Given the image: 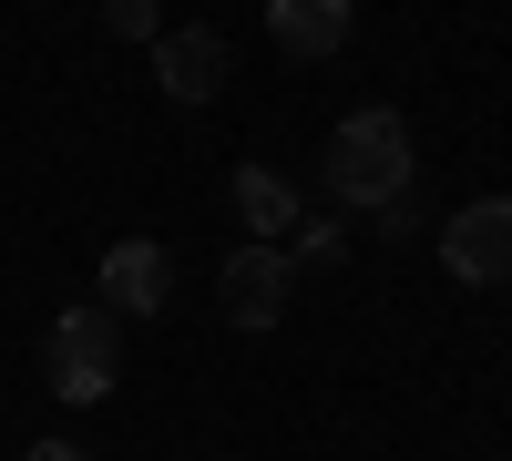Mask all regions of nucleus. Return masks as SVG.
Wrapping results in <instances>:
<instances>
[{
	"instance_id": "obj_1",
	"label": "nucleus",
	"mask_w": 512,
	"mask_h": 461,
	"mask_svg": "<svg viewBox=\"0 0 512 461\" xmlns=\"http://www.w3.org/2000/svg\"><path fill=\"white\" fill-rule=\"evenodd\" d=\"M318 175H328V195L338 205H369V216H390V205L420 185V154H410V123L390 113V103H369V113H349L328 134V154H318Z\"/></svg>"
},
{
	"instance_id": "obj_2",
	"label": "nucleus",
	"mask_w": 512,
	"mask_h": 461,
	"mask_svg": "<svg viewBox=\"0 0 512 461\" xmlns=\"http://www.w3.org/2000/svg\"><path fill=\"white\" fill-rule=\"evenodd\" d=\"M41 380H52L62 400H103L123 380V318L103 308H62L52 339H41Z\"/></svg>"
},
{
	"instance_id": "obj_3",
	"label": "nucleus",
	"mask_w": 512,
	"mask_h": 461,
	"mask_svg": "<svg viewBox=\"0 0 512 461\" xmlns=\"http://www.w3.org/2000/svg\"><path fill=\"white\" fill-rule=\"evenodd\" d=\"M287 287H297L287 246H226V267H216V308H226V328L267 339V328L287 318Z\"/></svg>"
},
{
	"instance_id": "obj_4",
	"label": "nucleus",
	"mask_w": 512,
	"mask_h": 461,
	"mask_svg": "<svg viewBox=\"0 0 512 461\" xmlns=\"http://www.w3.org/2000/svg\"><path fill=\"white\" fill-rule=\"evenodd\" d=\"M441 267H451L461 287H502V277H512V195L461 205V216L441 226Z\"/></svg>"
},
{
	"instance_id": "obj_5",
	"label": "nucleus",
	"mask_w": 512,
	"mask_h": 461,
	"mask_svg": "<svg viewBox=\"0 0 512 461\" xmlns=\"http://www.w3.org/2000/svg\"><path fill=\"white\" fill-rule=\"evenodd\" d=\"M164 298H175V257H164V246L154 236H123V246H103V318H123V328H134V318H154Z\"/></svg>"
},
{
	"instance_id": "obj_6",
	"label": "nucleus",
	"mask_w": 512,
	"mask_h": 461,
	"mask_svg": "<svg viewBox=\"0 0 512 461\" xmlns=\"http://www.w3.org/2000/svg\"><path fill=\"white\" fill-rule=\"evenodd\" d=\"M226 72H236V52H226V31H205V21H185V31L154 41V82H164V103H216Z\"/></svg>"
},
{
	"instance_id": "obj_7",
	"label": "nucleus",
	"mask_w": 512,
	"mask_h": 461,
	"mask_svg": "<svg viewBox=\"0 0 512 461\" xmlns=\"http://www.w3.org/2000/svg\"><path fill=\"white\" fill-rule=\"evenodd\" d=\"M236 216H246V246H287L308 226V205H297V185L277 164H236Z\"/></svg>"
},
{
	"instance_id": "obj_8",
	"label": "nucleus",
	"mask_w": 512,
	"mask_h": 461,
	"mask_svg": "<svg viewBox=\"0 0 512 461\" xmlns=\"http://www.w3.org/2000/svg\"><path fill=\"white\" fill-rule=\"evenodd\" d=\"M349 31H359L349 0H277V11H267V41H277L287 62H328Z\"/></svg>"
},
{
	"instance_id": "obj_9",
	"label": "nucleus",
	"mask_w": 512,
	"mask_h": 461,
	"mask_svg": "<svg viewBox=\"0 0 512 461\" xmlns=\"http://www.w3.org/2000/svg\"><path fill=\"white\" fill-rule=\"evenodd\" d=\"M297 257H308V267H338V257H349V236H338L328 216H308V226L287 236V267H297Z\"/></svg>"
},
{
	"instance_id": "obj_10",
	"label": "nucleus",
	"mask_w": 512,
	"mask_h": 461,
	"mask_svg": "<svg viewBox=\"0 0 512 461\" xmlns=\"http://www.w3.org/2000/svg\"><path fill=\"white\" fill-rule=\"evenodd\" d=\"M103 31H113V41H164V11H154V0H113Z\"/></svg>"
},
{
	"instance_id": "obj_11",
	"label": "nucleus",
	"mask_w": 512,
	"mask_h": 461,
	"mask_svg": "<svg viewBox=\"0 0 512 461\" xmlns=\"http://www.w3.org/2000/svg\"><path fill=\"white\" fill-rule=\"evenodd\" d=\"M21 461H93V451H82V441H31Z\"/></svg>"
}]
</instances>
